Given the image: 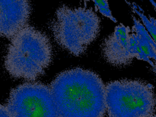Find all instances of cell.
Segmentation results:
<instances>
[{
	"label": "cell",
	"mask_w": 156,
	"mask_h": 117,
	"mask_svg": "<svg viewBox=\"0 0 156 117\" xmlns=\"http://www.w3.org/2000/svg\"><path fill=\"white\" fill-rule=\"evenodd\" d=\"M50 89L59 117H103L106 112L105 85L93 71L79 68L65 71Z\"/></svg>",
	"instance_id": "1"
},
{
	"label": "cell",
	"mask_w": 156,
	"mask_h": 117,
	"mask_svg": "<svg viewBox=\"0 0 156 117\" xmlns=\"http://www.w3.org/2000/svg\"><path fill=\"white\" fill-rule=\"evenodd\" d=\"M52 59V47L47 36L25 26L12 37L5 58V66L14 77L34 80L40 76Z\"/></svg>",
	"instance_id": "2"
},
{
	"label": "cell",
	"mask_w": 156,
	"mask_h": 117,
	"mask_svg": "<svg viewBox=\"0 0 156 117\" xmlns=\"http://www.w3.org/2000/svg\"><path fill=\"white\" fill-rule=\"evenodd\" d=\"M57 42L71 54H83L100 30V20L91 9L60 7L51 24Z\"/></svg>",
	"instance_id": "3"
},
{
	"label": "cell",
	"mask_w": 156,
	"mask_h": 117,
	"mask_svg": "<svg viewBox=\"0 0 156 117\" xmlns=\"http://www.w3.org/2000/svg\"><path fill=\"white\" fill-rule=\"evenodd\" d=\"M155 98L152 85L136 80H119L105 85L109 117H147L153 115Z\"/></svg>",
	"instance_id": "4"
},
{
	"label": "cell",
	"mask_w": 156,
	"mask_h": 117,
	"mask_svg": "<svg viewBox=\"0 0 156 117\" xmlns=\"http://www.w3.org/2000/svg\"><path fill=\"white\" fill-rule=\"evenodd\" d=\"M6 107L12 117H59L50 87L41 83H25L13 88Z\"/></svg>",
	"instance_id": "5"
},
{
	"label": "cell",
	"mask_w": 156,
	"mask_h": 117,
	"mask_svg": "<svg viewBox=\"0 0 156 117\" xmlns=\"http://www.w3.org/2000/svg\"><path fill=\"white\" fill-rule=\"evenodd\" d=\"M130 32L129 27L121 24L104 40L102 54L109 63L115 66H124L133 59L130 50Z\"/></svg>",
	"instance_id": "6"
},
{
	"label": "cell",
	"mask_w": 156,
	"mask_h": 117,
	"mask_svg": "<svg viewBox=\"0 0 156 117\" xmlns=\"http://www.w3.org/2000/svg\"><path fill=\"white\" fill-rule=\"evenodd\" d=\"M30 5L27 1H0V37H10L26 26Z\"/></svg>",
	"instance_id": "7"
},
{
	"label": "cell",
	"mask_w": 156,
	"mask_h": 117,
	"mask_svg": "<svg viewBox=\"0 0 156 117\" xmlns=\"http://www.w3.org/2000/svg\"><path fill=\"white\" fill-rule=\"evenodd\" d=\"M130 50L133 58L146 61L151 66L156 60V44L144 25L135 17L130 35Z\"/></svg>",
	"instance_id": "8"
},
{
	"label": "cell",
	"mask_w": 156,
	"mask_h": 117,
	"mask_svg": "<svg viewBox=\"0 0 156 117\" xmlns=\"http://www.w3.org/2000/svg\"><path fill=\"white\" fill-rule=\"evenodd\" d=\"M133 5L134 11L141 19V21L143 23V24H144V26L156 44V19L151 16L147 17L140 10L139 7H135L134 4H133ZM152 66L156 73V60L154 62Z\"/></svg>",
	"instance_id": "9"
},
{
	"label": "cell",
	"mask_w": 156,
	"mask_h": 117,
	"mask_svg": "<svg viewBox=\"0 0 156 117\" xmlns=\"http://www.w3.org/2000/svg\"><path fill=\"white\" fill-rule=\"evenodd\" d=\"M93 2L95 4V5L97 6L99 12L102 15H104V16L110 18L113 21L116 22V19L113 16V15L111 13V11L108 7V4L107 1H94Z\"/></svg>",
	"instance_id": "10"
},
{
	"label": "cell",
	"mask_w": 156,
	"mask_h": 117,
	"mask_svg": "<svg viewBox=\"0 0 156 117\" xmlns=\"http://www.w3.org/2000/svg\"><path fill=\"white\" fill-rule=\"evenodd\" d=\"M0 117H12L7 107L0 104Z\"/></svg>",
	"instance_id": "11"
},
{
	"label": "cell",
	"mask_w": 156,
	"mask_h": 117,
	"mask_svg": "<svg viewBox=\"0 0 156 117\" xmlns=\"http://www.w3.org/2000/svg\"><path fill=\"white\" fill-rule=\"evenodd\" d=\"M151 2L152 3V4L154 5V7H155V9H156V1H151Z\"/></svg>",
	"instance_id": "12"
},
{
	"label": "cell",
	"mask_w": 156,
	"mask_h": 117,
	"mask_svg": "<svg viewBox=\"0 0 156 117\" xmlns=\"http://www.w3.org/2000/svg\"><path fill=\"white\" fill-rule=\"evenodd\" d=\"M147 117H156V115H151Z\"/></svg>",
	"instance_id": "13"
}]
</instances>
